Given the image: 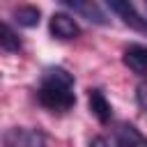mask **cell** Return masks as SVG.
<instances>
[{
    "instance_id": "6da1fadb",
    "label": "cell",
    "mask_w": 147,
    "mask_h": 147,
    "mask_svg": "<svg viewBox=\"0 0 147 147\" xmlns=\"http://www.w3.org/2000/svg\"><path fill=\"white\" fill-rule=\"evenodd\" d=\"M37 96H39V103L53 113H64V110L74 108V103H76L74 76L69 71H64L62 67L46 69Z\"/></svg>"
},
{
    "instance_id": "7a4b0ae2",
    "label": "cell",
    "mask_w": 147,
    "mask_h": 147,
    "mask_svg": "<svg viewBox=\"0 0 147 147\" xmlns=\"http://www.w3.org/2000/svg\"><path fill=\"white\" fill-rule=\"evenodd\" d=\"M106 2L110 5V9H113L115 14L122 16V21H124L126 25H131V28H136V30H140V32H147V18H142V16L136 11V7H133L131 0H106Z\"/></svg>"
},
{
    "instance_id": "3957f363",
    "label": "cell",
    "mask_w": 147,
    "mask_h": 147,
    "mask_svg": "<svg viewBox=\"0 0 147 147\" xmlns=\"http://www.w3.org/2000/svg\"><path fill=\"white\" fill-rule=\"evenodd\" d=\"M62 2H64L69 9H74V14L87 18V21H92V23H99V25L106 23V14L101 11V7H99L94 0H62Z\"/></svg>"
},
{
    "instance_id": "277c9868",
    "label": "cell",
    "mask_w": 147,
    "mask_h": 147,
    "mask_svg": "<svg viewBox=\"0 0 147 147\" xmlns=\"http://www.w3.org/2000/svg\"><path fill=\"white\" fill-rule=\"evenodd\" d=\"M51 32L57 39H76L80 34V28L69 14H53L51 16Z\"/></svg>"
},
{
    "instance_id": "5b68a950",
    "label": "cell",
    "mask_w": 147,
    "mask_h": 147,
    "mask_svg": "<svg viewBox=\"0 0 147 147\" xmlns=\"http://www.w3.org/2000/svg\"><path fill=\"white\" fill-rule=\"evenodd\" d=\"M124 64L140 76H147V46L142 44H131L124 51Z\"/></svg>"
},
{
    "instance_id": "8992f818",
    "label": "cell",
    "mask_w": 147,
    "mask_h": 147,
    "mask_svg": "<svg viewBox=\"0 0 147 147\" xmlns=\"http://www.w3.org/2000/svg\"><path fill=\"white\" fill-rule=\"evenodd\" d=\"M5 142L7 145H14V147H34V145H44L46 138L37 131H25V129H14L11 133L5 136Z\"/></svg>"
},
{
    "instance_id": "52a82bcc",
    "label": "cell",
    "mask_w": 147,
    "mask_h": 147,
    "mask_svg": "<svg viewBox=\"0 0 147 147\" xmlns=\"http://www.w3.org/2000/svg\"><path fill=\"white\" fill-rule=\"evenodd\" d=\"M90 110L101 124L110 122V117H113V108H110V103L101 90H90Z\"/></svg>"
},
{
    "instance_id": "ba28073f",
    "label": "cell",
    "mask_w": 147,
    "mask_h": 147,
    "mask_svg": "<svg viewBox=\"0 0 147 147\" xmlns=\"http://www.w3.org/2000/svg\"><path fill=\"white\" fill-rule=\"evenodd\" d=\"M117 145L131 147V145H147V138L133 126V124H119L117 129Z\"/></svg>"
},
{
    "instance_id": "9c48e42d",
    "label": "cell",
    "mask_w": 147,
    "mask_h": 147,
    "mask_svg": "<svg viewBox=\"0 0 147 147\" xmlns=\"http://www.w3.org/2000/svg\"><path fill=\"white\" fill-rule=\"evenodd\" d=\"M39 16H41L39 9L32 7V5H21V7L14 9V18H16V23L23 25V28H34V25H39Z\"/></svg>"
},
{
    "instance_id": "30bf717a",
    "label": "cell",
    "mask_w": 147,
    "mask_h": 147,
    "mask_svg": "<svg viewBox=\"0 0 147 147\" xmlns=\"http://www.w3.org/2000/svg\"><path fill=\"white\" fill-rule=\"evenodd\" d=\"M0 46H2V51H7V53H16V51H21V39L16 37V32L5 23L2 25V37H0Z\"/></svg>"
},
{
    "instance_id": "8fae6325",
    "label": "cell",
    "mask_w": 147,
    "mask_h": 147,
    "mask_svg": "<svg viewBox=\"0 0 147 147\" xmlns=\"http://www.w3.org/2000/svg\"><path fill=\"white\" fill-rule=\"evenodd\" d=\"M136 99H138V103H140V108H142V110H147V80L138 85V92H136Z\"/></svg>"
},
{
    "instance_id": "7c38bea8",
    "label": "cell",
    "mask_w": 147,
    "mask_h": 147,
    "mask_svg": "<svg viewBox=\"0 0 147 147\" xmlns=\"http://www.w3.org/2000/svg\"><path fill=\"white\" fill-rule=\"evenodd\" d=\"M145 2H147V0H145Z\"/></svg>"
}]
</instances>
